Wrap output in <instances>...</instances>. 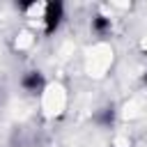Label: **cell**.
I'll list each match as a JSON object with an SVG mask.
<instances>
[{"instance_id":"cell-5","label":"cell","mask_w":147,"mask_h":147,"mask_svg":"<svg viewBox=\"0 0 147 147\" xmlns=\"http://www.w3.org/2000/svg\"><path fill=\"white\" fill-rule=\"evenodd\" d=\"M142 78H145V83H147V71H145V76H142Z\"/></svg>"},{"instance_id":"cell-1","label":"cell","mask_w":147,"mask_h":147,"mask_svg":"<svg viewBox=\"0 0 147 147\" xmlns=\"http://www.w3.org/2000/svg\"><path fill=\"white\" fill-rule=\"evenodd\" d=\"M62 18H64V5L60 0L46 2V9H44V32L46 34H53L60 28Z\"/></svg>"},{"instance_id":"cell-3","label":"cell","mask_w":147,"mask_h":147,"mask_svg":"<svg viewBox=\"0 0 147 147\" xmlns=\"http://www.w3.org/2000/svg\"><path fill=\"white\" fill-rule=\"evenodd\" d=\"M90 28H92V32H94V34H99V37H106V34L113 30V23H110V18H108V16H103V14H96V16L92 18Z\"/></svg>"},{"instance_id":"cell-2","label":"cell","mask_w":147,"mask_h":147,"mask_svg":"<svg viewBox=\"0 0 147 147\" xmlns=\"http://www.w3.org/2000/svg\"><path fill=\"white\" fill-rule=\"evenodd\" d=\"M44 85H46V80H44L41 71H25L23 78H21V87L25 92H32V94L39 92V90H44Z\"/></svg>"},{"instance_id":"cell-4","label":"cell","mask_w":147,"mask_h":147,"mask_svg":"<svg viewBox=\"0 0 147 147\" xmlns=\"http://www.w3.org/2000/svg\"><path fill=\"white\" fill-rule=\"evenodd\" d=\"M94 122L108 129V126L115 122V110H113V106H106V108H101V110L94 115Z\"/></svg>"}]
</instances>
